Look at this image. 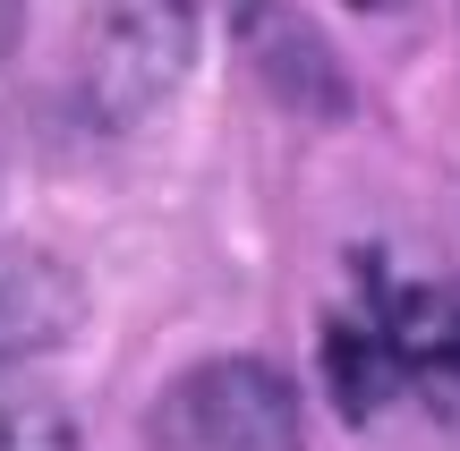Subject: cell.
Here are the masks:
<instances>
[{"label": "cell", "mask_w": 460, "mask_h": 451, "mask_svg": "<svg viewBox=\"0 0 460 451\" xmlns=\"http://www.w3.org/2000/svg\"><path fill=\"white\" fill-rule=\"evenodd\" d=\"M197 0H94L85 17V102L102 128H154L197 77Z\"/></svg>", "instance_id": "obj_2"}, {"label": "cell", "mask_w": 460, "mask_h": 451, "mask_svg": "<svg viewBox=\"0 0 460 451\" xmlns=\"http://www.w3.org/2000/svg\"><path fill=\"white\" fill-rule=\"evenodd\" d=\"M376 333L393 341L410 392H460V282H418V273H384L358 290Z\"/></svg>", "instance_id": "obj_5"}, {"label": "cell", "mask_w": 460, "mask_h": 451, "mask_svg": "<svg viewBox=\"0 0 460 451\" xmlns=\"http://www.w3.org/2000/svg\"><path fill=\"white\" fill-rule=\"evenodd\" d=\"M349 9H367V17H393V9H410V0H349Z\"/></svg>", "instance_id": "obj_9"}, {"label": "cell", "mask_w": 460, "mask_h": 451, "mask_svg": "<svg viewBox=\"0 0 460 451\" xmlns=\"http://www.w3.org/2000/svg\"><path fill=\"white\" fill-rule=\"evenodd\" d=\"M0 451H77V418L26 367H0Z\"/></svg>", "instance_id": "obj_7"}, {"label": "cell", "mask_w": 460, "mask_h": 451, "mask_svg": "<svg viewBox=\"0 0 460 451\" xmlns=\"http://www.w3.org/2000/svg\"><path fill=\"white\" fill-rule=\"evenodd\" d=\"M85 316H94V299L68 256L34 247V239H0V367H26V358L77 341Z\"/></svg>", "instance_id": "obj_4"}, {"label": "cell", "mask_w": 460, "mask_h": 451, "mask_svg": "<svg viewBox=\"0 0 460 451\" xmlns=\"http://www.w3.org/2000/svg\"><path fill=\"white\" fill-rule=\"evenodd\" d=\"M9 43H17V0H0V60H9Z\"/></svg>", "instance_id": "obj_8"}, {"label": "cell", "mask_w": 460, "mask_h": 451, "mask_svg": "<svg viewBox=\"0 0 460 451\" xmlns=\"http://www.w3.org/2000/svg\"><path fill=\"white\" fill-rule=\"evenodd\" d=\"M222 17H230L239 68L281 102V111H298V119H349L358 111V85H349L341 51L324 43L315 17H298L290 0H222Z\"/></svg>", "instance_id": "obj_3"}, {"label": "cell", "mask_w": 460, "mask_h": 451, "mask_svg": "<svg viewBox=\"0 0 460 451\" xmlns=\"http://www.w3.org/2000/svg\"><path fill=\"white\" fill-rule=\"evenodd\" d=\"M324 392H332V409H341V418H358V426L376 418L384 401H401V392H410L393 341L376 333V316H367V307H349V316L324 324Z\"/></svg>", "instance_id": "obj_6"}, {"label": "cell", "mask_w": 460, "mask_h": 451, "mask_svg": "<svg viewBox=\"0 0 460 451\" xmlns=\"http://www.w3.org/2000/svg\"><path fill=\"white\" fill-rule=\"evenodd\" d=\"M146 451H307V401L273 358H197L146 401Z\"/></svg>", "instance_id": "obj_1"}]
</instances>
